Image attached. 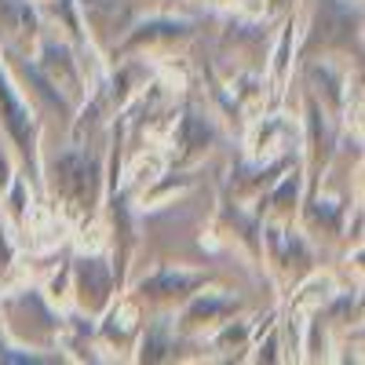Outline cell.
Instances as JSON below:
<instances>
[{
	"instance_id": "cell-1",
	"label": "cell",
	"mask_w": 365,
	"mask_h": 365,
	"mask_svg": "<svg viewBox=\"0 0 365 365\" xmlns=\"http://www.w3.org/2000/svg\"><path fill=\"white\" fill-rule=\"evenodd\" d=\"M51 182L70 208L91 212L96 201L103 197V165L88 150H66L51 165Z\"/></svg>"
},
{
	"instance_id": "cell-2",
	"label": "cell",
	"mask_w": 365,
	"mask_h": 365,
	"mask_svg": "<svg viewBox=\"0 0 365 365\" xmlns=\"http://www.w3.org/2000/svg\"><path fill=\"white\" fill-rule=\"evenodd\" d=\"M0 125H4L8 139L15 143V150L22 154V161L29 165L34 179H41V150H37V113L29 110V103H22V96L15 91L4 63H0Z\"/></svg>"
},
{
	"instance_id": "cell-3",
	"label": "cell",
	"mask_w": 365,
	"mask_h": 365,
	"mask_svg": "<svg viewBox=\"0 0 365 365\" xmlns=\"http://www.w3.org/2000/svg\"><path fill=\"white\" fill-rule=\"evenodd\" d=\"M259 249H267V259H270L274 274H282V278H289V282H299L303 274H311L314 252L307 245V237L289 230L285 223L267 220L259 227Z\"/></svg>"
},
{
	"instance_id": "cell-4",
	"label": "cell",
	"mask_w": 365,
	"mask_h": 365,
	"mask_svg": "<svg viewBox=\"0 0 365 365\" xmlns=\"http://www.w3.org/2000/svg\"><path fill=\"white\" fill-rule=\"evenodd\" d=\"M70 278H73V292H77L81 311H88L91 318L103 314L113 303L117 278H113V267L106 259H99V256H77L73 267H70Z\"/></svg>"
},
{
	"instance_id": "cell-5",
	"label": "cell",
	"mask_w": 365,
	"mask_h": 365,
	"mask_svg": "<svg viewBox=\"0 0 365 365\" xmlns=\"http://www.w3.org/2000/svg\"><path fill=\"white\" fill-rule=\"evenodd\" d=\"M361 29V4L358 0H318V19H314V37L325 51L332 48H351L358 44Z\"/></svg>"
},
{
	"instance_id": "cell-6",
	"label": "cell",
	"mask_w": 365,
	"mask_h": 365,
	"mask_svg": "<svg viewBox=\"0 0 365 365\" xmlns=\"http://www.w3.org/2000/svg\"><path fill=\"white\" fill-rule=\"evenodd\" d=\"M205 282H208V274H201V270L158 267L154 274H146V278L139 282V296L154 299V303H182V299H190Z\"/></svg>"
},
{
	"instance_id": "cell-7",
	"label": "cell",
	"mask_w": 365,
	"mask_h": 365,
	"mask_svg": "<svg viewBox=\"0 0 365 365\" xmlns=\"http://www.w3.org/2000/svg\"><path fill=\"white\" fill-rule=\"evenodd\" d=\"M37 73L63 96H77L81 91V63L73 58V51L58 41H44L37 51Z\"/></svg>"
},
{
	"instance_id": "cell-8",
	"label": "cell",
	"mask_w": 365,
	"mask_h": 365,
	"mask_svg": "<svg viewBox=\"0 0 365 365\" xmlns=\"http://www.w3.org/2000/svg\"><path fill=\"white\" fill-rule=\"evenodd\" d=\"M212 143H216V128H212V120L201 117L194 106H187V110H182V117L175 120V135H172L175 161L179 165H190V161L205 158Z\"/></svg>"
},
{
	"instance_id": "cell-9",
	"label": "cell",
	"mask_w": 365,
	"mask_h": 365,
	"mask_svg": "<svg viewBox=\"0 0 365 365\" xmlns=\"http://www.w3.org/2000/svg\"><path fill=\"white\" fill-rule=\"evenodd\" d=\"M194 34V26L187 22V19H146V22H139L132 34L120 41V48H117V55H128L132 48H143V44H175V41H187Z\"/></svg>"
},
{
	"instance_id": "cell-10",
	"label": "cell",
	"mask_w": 365,
	"mask_h": 365,
	"mask_svg": "<svg viewBox=\"0 0 365 365\" xmlns=\"http://www.w3.org/2000/svg\"><path fill=\"white\" fill-rule=\"evenodd\" d=\"M307 81L322 96V106H329L332 113H340L347 106V73L340 66H332L329 58H314V63H307Z\"/></svg>"
},
{
	"instance_id": "cell-11",
	"label": "cell",
	"mask_w": 365,
	"mask_h": 365,
	"mask_svg": "<svg viewBox=\"0 0 365 365\" xmlns=\"http://www.w3.org/2000/svg\"><path fill=\"white\" fill-rule=\"evenodd\" d=\"M299 194H303V172L296 168V172H289L285 179L270 182L267 197L259 201V205H263V208H259V216L267 212V220H274V223H289V220L296 216V208H299Z\"/></svg>"
},
{
	"instance_id": "cell-12",
	"label": "cell",
	"mask_w": 365,
	"mask_h": 365,
	"mask_svg": "<svg viewBox=\"0 0 365 365\" xmlns=\"http://www.w3.org/2000/svg\"><path fill=\"white\" fill-rule=\"evenodd\" d=\"M187 303V311H182V325L187 329H197V325H216L223 318H230L237 311V299L223 296V292H194L190 299H182Z\"/></svg>"
},
{
	"instance_id": "cell-13",
	"label": "cell",
	"mask_w": 365,
	"mask_h": 365,
	"mask_svg": "<svg viewBox=\"0 0 365 365\" xmlns=\"http://www.w3.org/2000/svg\"><path fill=\"white\" fill-rule=\"evenodd\" d=\"M0 26L8 34V44L15 41H34L41 29V15L29 0H0Z\"/></svg>"
},
{
	"instance_id": "cell-14",
	"label": "cell",
	"mask_w": 365,
	"mask_h": 365,
	"mask_svg": "<svg viewBox=\"0 0 365 365\" xmlns=\"http://www.w3.org/2000/svg\"><path fill=\"white\" fill-rule=\"evenodd\" d=\"M175 351V336H172V322L158 318L143 332V344H139V361H165Z\"/></svg>"
},
{
	"instance_id": "cell-15",
	"label": "cell",
	"mask_w": 365,
	"mask_h": 365,
	"mask_svg": "<svg viewBox=\"0 0 365 365\" xmlns=\"http://www.w3.org/2000/svg\"><path fill=\"white\" fill-rule=\"evenodd\" d=\"M292 41H296V22H285L282 29V37L278 44H274V63H270V88H274V96H282V88L289 81V66H292Z\"/></svg>"
},
{
	"instance_id": "cell-16",
	"label": "cell",
	"mask_w": 365,
	"mask_h": 365,
	"mask_svg": "<svg viewBox=\"0 0 365 365\" xmlns=\"http://www.w3.org/2000/svg\"><path fill=\"white\" fill-rule=\"evenodd\" d=\"M307 220H311L314 227H322L325 234H340V230H344V205L314 194V197L307 201Z\"/></svg>"
},
{
	"instance_id": "cell-17",
	"label": "cell",
	"mask_w": 365,
	"mask_h": 365,
	"mask_svg": "<svg viewBox=\"0 0 365 365\" xmlns=\"http://www.w3.org/2000/svg\"><path fill=\"white\" fill-rule=\"evenodd\" d=\"M249 332H252V322H223V329L212 336V347L216 351H241L249 344Z\"/></svg>"
},
{
	"instance_id": "cell-18",
	"label": "cell",
	"mask_w": 365,
	"mask_h": 365,
	"mask_svg": "<svg viewBox=\"0 0 365 365\" xmlns=\"http://www.w3.org/2000/svg\"><path fill=\"white\" fill-rule=\"evenodd\" d=\"M187 182H190L187 175H175V179H165V182H161L158 190H150V194L143 197V205H161L165 197H172V194H179V190H187Z\"/></svg>"
},
{
	"instance_id": "cell-19",
	"label": "cell",
	"mask_w": 365,
	"mask_h": 365,
	"mask_svg": "<svg viewBox=\"0 0 365 365\" xmlns=\"http://www.w3.org/2000/svg\"><path fill=\"white\" fill-rule=\"evenodd\" d=\"M15 259V241H11V230L0 227V270H8Z\"/></svg>"
},
{
	"instance_id": "cell-20",
	"label": "cell",
	"mask_w": 365,
	"mask_h": 365,
	"mask_svg": "<svg viewBox=\"0 0 365 365\" xmlns=\"http://www.w3.org/2000/svg\"><path fill=\"white\" fill-rule=\"evenodd\" d=\"M22 212H26V182L15 179V182H11V216L22 220Z\"/></svg>"
},
{
	"instance_id": "cell-21",
	"label": "cell",
	"mask_w": 365,
	"mask_h": 365,
	"mask_svg": "<svg viewBox=\"0 0 365 365\" xmlns=\"http://www.w3.org/2000/svg\"><path fill=\"white\" fill-rule=\"evenodd\" d=\"M259 361H278L282 354H278V332H270L267 336V344H259V354H256Z\"/></svg>"
},
{
	"instance_id": "cell-22",
	"label": "cell",
	"mask_w": 365,
	"mask_h": 365,
	"mask_svg": "<svg viewBox=\"0 0 365 365\" xmlns=\"http://www.w3.org/2000/svg\"><path fill=\"white\" fill-rule=\"evenodd\" d=\"M282 4H289V0H270V8H282Z\"/></svg>"
}]
</instances>
